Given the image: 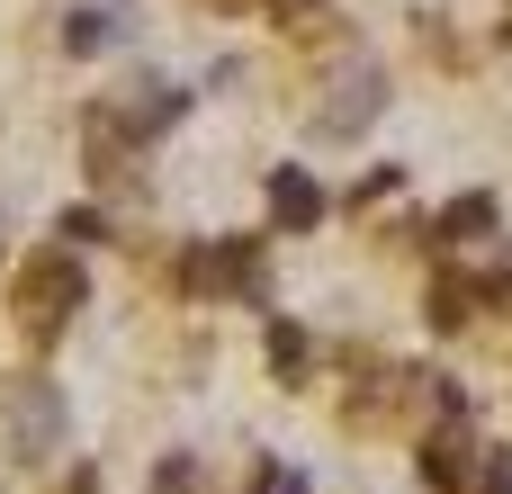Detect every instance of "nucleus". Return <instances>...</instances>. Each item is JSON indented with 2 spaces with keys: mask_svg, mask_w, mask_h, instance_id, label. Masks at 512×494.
Masks as SVG:
<instances>
[{
  "mask_svg": "<svg viewBox=\"0 0 512 494\" xmlns=\"http://www.w3.org/2000/svg\"><path fill=\"white\" fill-rule=\"evenodd\" d=\"M81 297H90V279H81L72 252H27V270H18V324H27V342H54L81 315Z\"/></svg>",
  "mask_w": 512,
  "mask_h": 494,
  "instance_id": "obj_1",
  "label": "nucleus"
},
{
  "mask_svg": "<svg viewBox=\"0 0 512 494\" xmlns=\"http://www.w3.org/2000/svg\"><path fill=\"white\" fill-rule=\"evenodd\" d=\"M180 288L189 297H234V306H261V243L252 234H225V243H198L180 252Z\"/></svg>",
  "mask_w": 512,
  "mask_h": 494,
  "instance_id": "obj_2",
  "label": "nucleus"
},
{
  "mask_svg": "<svg viewBox=\"0 0 512 494\" xmlns=\"http://www.w3.org/2000/svg\"><path fill=\"white\" fill-rule=\"evenodd\" d=\"M378 108H387V72L360 54V63L342 72V99H324V108H315V135H360Z\"/></svg>",
  "mask_w": 512,
  "mask_h": 494,
  "instance_id": "obj_3",
  "label": "nucleus"
},
{
  "mask_svg": "<svg viewBox=\"0 0 512 494\" xmlns=\"http://www.w3.org/2000/svg\"><path fill=\"white\" fill-rule=\"evenodd\" d=\"M270 225H279V234H315V225H324V189H315L297 162L270 171Z\"/></svg>",
  "mask_w": 512,
  "mask_h": 494,
  "instance_id": "obj_4",
  "label": "nucleus"
},
{
  "mask_svg": "<svg viewBox=\"0 0 512 494\" xmlns=\"http://www.w3.org/2000/svg\"><path fill=\"white\" fill-rule=\"evenodd\" d=\"M63 441V396L54 387H18V459H45Z\"/></svg>",
  "mask_w": 512,
  "mask_h": 494,
  "instance_id": "obj_5",
  "label": "nucleus"
},
{
  "mask_svg": "<svg viewBox=\"0 0 512 494\" xmlns=\"http://www.w3.org/2000/svg\"><path fill=\"white\" fill-rule=\"evenodd\" d=\"M432 234H441V243H477V234H495V198H486V189H468V198H450Z\"/></svg>",
  "mask_w": 512,
  "mask_h": 494,
  "instance_id": "obj_6",
  "label": "nucleus"
},
{
  "mask_svg": "<svg viewBox=\"0 0 512 494\" xmlns=\"http://www.w3.org/2000/svg\"><path fill=\"white\" fill-rule=\"evenodd\" d=\"M423 486H432V494H459V486H468V441H459V432L423 441Z\"/></svg>",
  "mask_w": 512,
  "mask_h": 494,
  "instance_id": "obj_7",
  "label": "nucleus"
},
{
  "mask_svg": "<svg viewBox=\"0 0 512 494\" xmlns=\"http://www.w3.org/2000/svg\"><path fill=\"white\" fill-rule=\"evenodd\" d=\"M270 360H279V378H288V387H306V369H315V342H306L288 315H270Z\"/></svg>",
  "mask_w": 512,
  "mask_h": 494,
  "instance_id": "obj_8",
  "label": "nucleus"
},
{
  "mask_svg": "<svg viewBox=\"0 0 512 494\" xmlns=\"http://www.w3.org/2000/svg\"><path fill=\"white\" fill-rule=\"evenodd\" d=\"M468 297H477V288H468V279L450 270V279L432 288V324H441V333H459V324H468Z\"/></svg>",
  "mask_w": 512,
  "mask_h": 494,
  "instance_id": "obj_9",
  "label": "nucleus"
},
{
  "mask_svg": "<svg viewBox=\"0 0 512 494\" xmlns=\"http://www.w3.org/2000/svg\"><path fill=\"white\" fill-rule=\"evenodd\" d=\"M63 45H72V54H99V45H108V9H72Z\"/></svg>",
  "mask_w": 512,
  "mask_h": 494,
  "instance_id": "obj_10",
  "label": "nucleus"
},
{
  "mask_svg": "<svg viewBox=\"0 0 512 494\" xmlns=\"http://www.w3.org/2000/svg\"><path fill=\"white\" fill-rule=\"evenodd\" d=\"M468 494H512V450H486L477 477H468Z\"/></svg>",
  "mask_w": 512,
  "mask_h": 494,
  "instance_id": "obj_11",
  "label": "nucleus"
},
{
  "mask_svg": "<svg viewBox=\"0 0 512 494\" xmlns=\"http://www.w3.org/2000/svg\"><path fill=\"white\" fill-rule=\"evenodd\" d=\"M153 494H198V468H189V450H171V459L153 468Z\"/></svg>",
  "mask_w": 512,
  "mask_h": 494,
  "instance_id": "obj_12",
  "label": "nucleus"
},
{
  "mask_svg": "<svg viewBox=\"0 0 512 494\" xmlns=\"http://www.w3.org/2000/svg\"><path fill=\"white\" fill-rule=\"evenodd\" d=\"M108 225H99V207H63V243H99Z\"/></svg>",
  "mask_w": 512,
  "mask_h": 494,
  "instance_id": "obj_13",
  "label": "nucleus"
},
{
  "mask_svg": "<svg viewBox=\"0 0 512 494\" xmlns=\"http://www.w3.org/2000/svg\"><path fill=\"white\" fill-rule=\"evenodd\" d=\"M315 9H324V0H279V18H288V27H306Z\"/></svg>",
  "mask_w": 512,
  "mask_h": 494,
  "instance_id": "obj_14",
  "label": "nucleus"
},
{
  "mask_svg": "<svg viewBox=\"0 0 512 494\" xmlns=\"http://www.w3.org/2000/svg\"><path fill=\"white\" fill-rule=\"evenodd\" d=\"M495 297H504V306H512V279H495Z\"/></svg>",
  "mask_w": 512,
  "mask_h": 494,
  "instance_id": "obj_15",
  "label": "nucleus"
}]
</instances>
